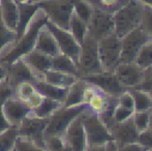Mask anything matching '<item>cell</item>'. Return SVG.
<instances>
[{"instance_id": "17", "label": "cell", "mask_w": 152, "mask_h": 151, "mask_svg": "<svg viewBox=\"0 0 152 151\" xmlns=\"http://www.w3.org/2000/svg\"><path fill=\"white\" fill-rule=\"evenodd\" d=\"M28 67L31 69L36 81H44L45 74L51 69L52 57L36 50H31L22 57Z\"/></svg>"}, {"instance_id": "29", "label": "cell", "mask_w": 152, "mask_h": 151, "mask_svg": "<svg viewBox=\"0 0 152 151\" xmlns=\"http://www.w3.org/2000/svg\"><path fill=\"white\" fill-rule=\"evenodd\" d=\"M62 106H63V103L61 101L45 97L42 105L36 108L35 110H32L31 114H33L36 117H39V118H50Z\"/></svg>"}, {"instance_id": "4", "label": "cell", "mask_w": 152, "mask_h": 151, "mask_svg": "<svg viewBox=\"0 0 152 151\" xmlns=\"http://www.w3.org/2000/svg\"><path fill=\"white\" fill-rule=\"evenodd\" d=\"M81 119L86 133L87 147L106 145L113 140L110 129L100 120L98 115L91 112L88 108L81 114Z\"/></svg>"}, {"instance_id": "12", "label": "cell", "mask_w": 152, "mask_h": 151, "mask_svg": "<svg viewBox=\"0 0 152 151\" xmlns=\"http://www.w3.org/2000/svg\"><path fill=\"white\" fill-rule=\"evenodd\" d=\"M144 71L136 62H120L115 69L114 74L121 86L129 90L140 86L144 79Z\"/></svg>"}, {"instance_id": "15", "label": "cell", "mask_w": 152, "mask_h": 151, "mask_svg": "<svg viewBox=\"0 0 152 151\" xmlns=\"http://www.w3.org/2000/svg\"><path fill=\"white\" fill-rule=\"evenodd\" d=\"M2 110L10 125L15 127H18L25 117L31 112V110L27 107L26 103L21 101L14 94L6 99L2 106Z\"/></svg>"}, {"instance_id": "16", "label": "cell", "mask_w": 152, "mask_h": 151, "mask_svg": "<svg viewBox=\"0 0 152 151\" xmlns=\"http://www.w3.org/2000/svg\"><path fill=\"white\" fill-rule=\"evenodd\" d=\"M66 145L70 148L72 151H85L87 148V140H86V133L83 126L81 115L77 117L70 125L67 127L65 133Z\"/></svg>"}, {"instance_id": "3", "label": "cell", "mask_w": 152, "mask_h": 151, "mask_svg": "<svg viewBox=\"0 0 152 151\" xmlns=\"http://www.w3.org/2000/svg\"><path fill=\"white\" fill-rule=\"evenodd\" d=\"M79 78H85L102 71L98 55V40L89 34L85 36L81 44V53L77 62Z\"/></svg>"}, {"instance_id": "1", "label": "cell", "mask_w": 152, "mask_h": 151, "mask_svg": "<svg viewBox=\"0 0 152 151\" xmlns=\"http://www.w3.org/2000/svg\"><path fill=\"white\" fill-rule=\"evenodd\" d=\"M47 21L48 16L44 9L39 7V9L31 19L24 33L0 53V63L7 67L10 63L16 61L17 59L22 58L25 54L33 50L38 31L46 24Z\"/></svg>"}, {"instance_id": "57", "label": "cell", "mask_w": 152, "mask_h": 151, "mask_svg": "<svg viewBox=\"0 0 152 151\" xmlns=\"http://www.w3.org/2000/svg\"><path fill=\"white\" fill-rule=\"evenodd\" d=\"M12 151H16V149H15V148H14V149H12Z\"/></svg>"}, {"instance_id": "52", "label": "cell", "mask_w": 152, "mask_h": 151, "mask_svg": "<svg viewBox=\"0 0 152 151\" xmlns=\"http://www.w3.org/2000/svg\"><path fill=\"white\" fill-rule=\"evenodd\" d=\"M139 1H141L143 4H146V5H149L152 7V0H139Z\"/></svg>"}, {"instance_id": "39", "label": "cell", "mask_w": 152, "mask_h": 151, "mask_svg": "<svg viewBox=\"0 0 152 151\" xmlns=\"http://www.w3.org/2000/svg\"><path fill=\"white\" fill-rule=\"evenodd\" d=\"M134 113V110L128 109V108H125L117 104L114 108V111H113V120H114L115 123L123 122V121L129 119L130 117H132Z\"/></svg>"}, {"instance_id": "50", "label": "cell", "mask_w": 152, "mask_h": 151, "mask_svg": "<svg viewBox=\"0 0 152 151\" xmlns=\"http://www.w3.org/2000/svg\"><path fill=\"white\" fill-rule=\"evenodd\" d=\"M107 151H119V147L114 141H110L107 143Z\"/></svg>"}, {"instance_id": "6", "label": "cell", "mask_w": 152, "mask_h": 151, "mask_svg": "<svg viewBox=\"0 0 152 151\" xmlns=\"http://www.w3.org/2000/svg\"><path fill=\"white\" fill-rule=\"evenodd\" d=\"M98 55L102 71L114 73L120 63L121 38L115 32L98 40Z\"/></svg>"}, {"instance_id": "21", "label": "cell", "mask_w": 152, "mask_h": 151, "mask_svg": "<svg viewBox=\"0 0 152 151\" xmlns=\"http://www.w3.org/2000/svg\"><path fill=\"white\" fill-rule=\"evenodd\" d=\"M39 9V5L36 3H19V22L17 28V38H19L26 30L31 19Z\"/></svg>"}, {"instance_id": "22", "label": "cell", "mask_w": 152, "mask_h": 151, "mask_svg": "<svg viewBox=\"0 0 152 151\" xmlns=\"http://www.w3.org/2000/svg\"><path fill=\"white\" fill-rule=\"evenodd\" d=\"M87 82L83 79L79 78L75 81L72 85L67 88L66 97L64 99V107H75L83 104V92H84L85 86ZM86 105V104H85Z\"/></svg>"}, {"instance_id": "32", "label": "cell", "mask_w": 152, "mask_h": 151, "mask_svg": "<svg viewBox=\"0 0 152 151\" xmlns=\"http://www.w3.org/2000/svg\"><path fill=\"white\" fill-rule=\"evenodd\" d=\"M18 129L15 126H12L5 133H0V151H12L16 145Z\"/></svg>"}, {"instance_id": "43", "label": "cell", "mask_w": 152, "mask_h": 151, "mask_svg": "<svg viewBox=\"0 0 152 151\" xmlns=\"http://www.w3.org/2000/svg\"><path fill=\"white\" fill-rule=\"evenodd\" d=\"M12 94H14V90L8 84L7 79L2 83H0V108H2L6 99L12 96Z\"/></svg>"}, {"instance_id": "13", "label": "cell", "mask_w": 152, "mask_h": 151, "mask_svg": "<svg viewBox=\"0 0 152 151\" xmlns=\"http://www.w3.org/2000/svg\"><path fill=\"white\" fill-rule=\"evenodd\" d=\"M82 79L97 87L99 90L111 95H119L126 90L120 85L115 74L111 73V71H102L99 74L85 77Z\"/></svg>"}, {"instance_id": "45", "label": "cell", "mask_w": 152, "mask_h": 151, "mask_svg": "<svg viewBox=\"0 0 152 151\" xmlns=\"http://www.w3.org/2000/svg\"><path fill=\"white\" fill-rule=\"evenodd\" d=\"M151 85H152V66L147 69L146 71H144V79H143L142 83H141V85L138 88L147 90Z\"/></svg>"}, {"instance_id": "49", "label": "cell", "mask_w": 152, "mask_h": 151, "mask_svg": "<svg viewBox=\"0 0 152 151\" xmlns=\"http://www.w3.org/2000/svg\"><path fill=\"white\" fill-rule=\"evenodd\" d=\"M85 151H107V144L106 145L88 146Z\"/></svg>"}, {"instance_id": "33", "label": "cell", "mask_w": 152, "mask_h": 151, "mask_svg": "<svg viewBox=\"0 0 152 151\" xmlns=\"http://www.w3.org/2000/svg\"><path fill=\"white\" fill-rule=\"evenodd\" d=\"M17 39V33L10 30L0 20V53Z\"/></svg>"}, {"instance_id": "56", "label": "cell", "mask_w": 152, "mask_h": 151, "mask_svg": "<svg viewBox=\"0 0 152 151\" xmlns=\"http://www.w3.org/2000/svg\"><path fill=\"white\" fill-rule=\"evenodd\" d=\"M147 91H149V92H150V93H151V95H152V85H151V86H150V87H149V88H148V89H147Z\"/></svg>"}, {"instance_id": "19", "label": "cell", "mask_w": 152, "mask_h": 151, "mask_svg": "<svg viewBox=\"0 0 152 151\" xmlns=\"http://www.w3.org/2000/svg\"><path fill=\"white\" fill-rule=\"evenodd\" d=\"M34 50L39 51L50 57H54L60 53L58 44L46 24L39 29L34 44Z\"/></svg>"}, {"instance_id": "27", "label": "cell", "mask_w": 152, "mask_h": 151, "mask_svg": "<svg viewBox=\"0 0 152 151\" xmlns=\"http://www.w3.org/2000/svg\"><path fill=\"white\" fill-rule=\"evenodd\" d=\"M134 104V112L148 111L152 105V95L149 91L141 88L129 89Z\"/></svg>"}, {"instance_id": "30", "label": "cell", "mask_w": 152, "mask_h": 151, "mask_svg": "<svg viewBox=\"0 0 152 151\" xmlns=\"http://www.w3.org/2000/svg\"><path fill=\"white\" fill-rule=\"evenodd\" d=\"M134 62L144 71L152 66V39H149L141 48Z\"/></svg>"}, {"instance_id": "2", "label": "cell", "mask_w": 152, "mask_h": 151, "mask_svg": "<svg viewBox=\"0 0 152 151\" xmlns=\"http://www.w3.org/2000/svg\"><path fill=\"white\" fill-rule=\"evenodd\" d=\"M144 4L139 0H128L113 12L114 32L122 38L140 26Z\"/></svg>"}, {"instance_id": "5", "label": "cell", "mask_w": 152, "mask_h": 151, "mask_svg": "<svg viewBox=\"0 0 152 151\" xmlns=\"http://www.w3.org/2000/svg\"><path fill=\"white\" fill-rule=\"evenodd\" d=\"M87 108H88V106L85 104L75 106V107L62 106L50 117V120H49V123L46 127V131H45L44 137L46 138L49 136H64L70 123L77 117L80 116Z\"/></svg>"}, {"instance_id": "59", "label": "cell", "mask_w": 152, "mask_h": 151, "mask_svg": "<svg viewBox=\"0 0 152 151\" xmlns=\"http://www.w3.org/2000/svg\"><path fill=\"white\" fill-rule=\"evenodd\" d=\"M0 20H1V18H0Z\"/></svg>"}, {"instance_id": "11", "label": "cell", "mask_w": 152, "mask_h": 151, "mask_svg": "<svg viewBox=\"0 0 152 151\" xmlns=\"http://www.w3.org/2000/svg\"><path fill=\"white\" fill-rule=\"evenodd\" d=\"M46 26L48 27L49 30L54 35L55 39H56L57 44H58L60 53L67 55L76 63L78 62L79 56H80L81 53V44L74 37V35L67 29L61 28V27L53 24L50 21H47Z\"/></svg>"}, {"instance_id": "18", "label": "cell", "mask_w": 152, "mask_h": 151, "mask_svg": "<svg viewBox=\"0 0 152 151\" xmlns=\"http://www.w3.org/2000/svg\"><path fill=\"white\" fill-rule=\"evenodd\" d=\"M6 79H7L8 84L12 88V90L17 85L21 84L23 82L34 83L36 81L33 73L22 58L17 59L16 61H14L8 65L7 78Z\"/></svg>"}, {"instance_id": "26", "label": "cell", "mask_w": 152, "mask_h": 151, "mask_svg": "<svg viewBox=\"0 0 152 151\" xmlns=\"http://www.w3.org/2000/svg\"><path fill=\"white\" fill-rule=\"evenodd\" d=\"M78 77L70 74L62 73V71H54V69H49L44 77V81L49 84L55 85V86L64 87L68 88L75 81L78 80Z\"/></svg>"}, {"instance_id": "20", "label": "cell", "mask_w": 152, "mask_h": 151, "mask_svg": "<svg viewBox=\"0 0 152 151\" xmlns=\"http://www.w3.org/2000/svg\"><path fill=\"white\" fill-rule=\"evenodd\" d=\"M1 22L10 30L17 33L19 22V3L15 0H0Z\"/></svg>"}, {"instance_id": "47", "label": "cell", "mask_w": 152, "mask_h": 151, "mask_svg": "<svg viewBox=\"0 0 152 151\" xmlns=\"http://www.w3.org/2000/svg\"><path fill=\"white\" fill-rule=\"evenodd\" d=\"M10 127H12V125H10V123L8 122L5 115H4L2 108H0V133H5V131H8Z\"/></svg>"}, {"instance_id": "9", "label": "cell", "mask_w": 152, "mask_h": 151, "mask_svg": "<svg viewBox=\"0 0 152 151\" xmlns=\"http://www.w3.org/2000/svg\"><path fill=\"white\" fill-rule=\"evenodd\" d=\"M49 120L50 118H39L34 116L30 112L17 127L18 136L25 138L42 147H45L44 133Z\"/></svg>"}, {"instance_id": "37", "label": "cell", "mask_w": 152, "mask_h": 151, "mask_svg": "<svg viewBox=\"0 0 152 151\" xmlns=\"http://www.w3.org/2000/svg\"><path fill=\"white\" fill-rule=\"evenodd\" d=\"M16 151H48L45 147L37 145L29 140L25 139L23 137L18 136L16 140V145H15Z\"/></svg>"}, {"instance_id": "7", "label": "cell", "mask_w": 152, "mask_h": 151, "mask_svg": "<svg viewBox=\"0 0 152 151\" xmlns=\"http://www.w3.org/2000/svg\"><path fill=\"white\" fill-rule=\"evenodd\" d=\"M75 0H47L38 3L48 16V21L68 30V24L74 12Z\"/></svg>"}, {"instance_id": "28", "label": "cell", "mask_w": 152, "mask_h": 151, "mask_svg": "<svg viewBox=\"0 0 152 151\" xmlns=\"http://www.w3.org/2000/svg\"><path fill=\"white\" fill-rule=\"evenodd\" d=\"M68 31L74 35V37L78 40L79 44H82L85 36L88 34V28L87 23H85L81 18H79L74 12L72 14L68 24Z\"/></svg>"}, {"instance_id": "23", "label": "cell", "mask_w": 152, "mask_h": 151, "mask_svg": "<svg viewBox=\"0 0 152 151\" xmlns=\"http://www.w3.org/2000/svg\"><path fill=\"white\" fill-rule=\"evenodd\" d=\"M33 84L35 86L36 90L39 91L45 97L64 103L66 93H67V88L55 86V85L49 84V83L45 82V81H35Z\"/></svg>"}, {"instance_id": "53", "label": "cell", "mask_w": 152, "mask_h": 151, "mask_svg": "<svg viewBox=\"0 0 152 151\" xmlns=\"http://www.w3.org/2000/svg\"><path fill=\"white\" fill-rule=\"evenodd\" d=\"M15 1L18 2V3H29L31 0H15Z\"/></svg>"}, {"instance_id": "54", "label": "cell", "mask_w": 152, "mask_h": 151, "mask_svg": "<svg viewBox=\"0 0 152 151\" xmlns=\"http://www.w3.org/2000/svg\"><path fill=\"white\" fill-rule=\"evenodd\" d=\"M44 1H47V0H31V3H36V4H38V3H42V2H44Z\"/></svg>"}, {"instance_id": "24", "label": "cell", "mask_w": 152, "mask_h": 151, "mask_svg": "<svg viewBox=\"0 0 152 151\" xmlns=\"http://www.w3.org/2000/svg\"><path fill=\"white\" fill-rule=\"evenodd\" d=\"M115 96H117V95L108 94V93L104 92V91L99 90L97 88V90L94 92V94L92 95L91 98L87 103L88 109L97 115L102 114L109 107V105H110L111 101H113V98Z\"/></svg>"}, {"instance_id": "34", "label": "cell", "mask_w": 152, "mask_h": 151, "mask_svg": "<svg viewBox=\"0 0 152 151\" xmlns=\"http://www.w3.org/2000/svg\"><path fill=\"white\" fill-rule=\"evenodd\" d=\"M65 147L64 136H49L45 138V148L48 151H62Z\"/></svg>"}, {"instance_id": "35", "label": "cell", "mask_w": 152, "mask_h": 151, "mask_svg": "<svg viewBox=\"0 0 152 151\" xmlns=\"http://www.w3.org/2000/svg\"><path fill=\"white\" fill-rule=\"evenodd\" d=\"M35 91L36 88L32 82H23L14 88V95L21 101H25Z\"/></svg>"}, {"instance_id": "44", "label": "cell", "mask_w": 152, "mask_h": 151, "mask_svg": "<svg viewBox=\"0 0 152 151\" xmlns=\"http://www.w3.org/2000/svg\"><path fill=\"white\" fill-rule=\"evenodd\" d=\"M138 142L148 148L149 150H152V129L148 128L139 133Z\"/></svg>"}, {"instance_id": "48", "label": "cell", "mask_w": 152, "mask_h": 151, "mask_svg": "<svg viewBox=\"0 0 152 151\" xmlns=\"http://www.w3.org/2000/svg\"><path fill=\"white\" fill-rule=\"evenodd\" d=\"M7 78V67L0 63V83L6 80Z\"/></svg>"}, {"instance_id": "36", "label": "cell", "mask_w": 152, "mask_h": 151, "mask_svg": "<svg viewBox=\"0 0 152 151\" xmlns=\"http://www.w3.org/2000/svg\"><path fill=\"white\" fill-rule=\"evenodd\" d=\"M140 28L144 32H146L149 35V37L152 38V7L149 5L144 4L142 12V19H141Z\"/></svg>"}, {"instance_id": "10", "label": "cell", "mask_w": 152, "mask_h": 151, "mask_svg": "<svg viewBox=\"0 0 152 151\" xmlns=\"http://www.w3.org/2000/svg\"><path fill=\"white\" fill-rule=\"evenodd\" d=\"M152 38L142 28L137 27L136 29L128 32L121 38V55L120 62H134L141 48Z\"/></svg>"}, {"instance_id": "55", "label": "cell", "mask_w": 152, "mask_h": 151, "mask_svg": "<svg viewBox=\"0 0 152 151\" xmlns=\"http://www.w3.org/2000/svg\"><path fill=\"white\" fill-rule=\"evenodd\" d=\"M62 151H72V150H70V148H69V147H68V146H67V145H66V147H65V148H64V149H63V150H62Z\"/></svg>"}, {"instance_id": "8", "label": "cell", "mask_w": 152, "mask_h": 151, "mask_svg": "<svg viewBox=\"0 0 152 151\" xmlns=\"http://www.w3.org/2000/svg\"><path fill=\"white\" fill-rule=\"evenodd\" d=\"M93 12L87 24L88 34L94 39L99 40L114 32L113 14L102 7L93 4Z\"/></svg>"}, {"instance_id": "51", "label": "cell", "mask_w": 152, "mask_h": 151, "mask_svg": "<svg viewBox=\"0 0 152 151\" xmlns=\"http://www.w3.org/2000/svg\"><path fill=\"white\" fill-rule=\"evenodd\" d=\"M149 128L152 129V105L149 109Z\"/></svg>"}, {"instance_id": "41", "label": "cell", "mask_w": 152, "mask_h": 151, "mask_svg": "<svg viewBox=\"0 0 152 151\" xmlns=\"http://www.w3.org/2000/svg\"><path fill=\"white\" fill-rule=\"evenodd\" d=\"M117 104L120 106H123L128 109L134 110V97L129 90H125L117 96Z\"/></svg>"}, {"instance_id": "46", "label": "cell", "mask_w": 152, "mask_h": 151, "mask_svg": "<svg viewBox=\"0 0 152 151\" xmlns=\"http://www.w3.org/2000/svg\"><path fill=\"white\" fill-rule=\"evenodd\" d=\"M147 150H148V148H146L144 145H142L139 142L126 144V145L119 147V151H147Z\"/></svg>"}, {"instance_id": "38", "label": "cell", "mask_w": 152, "mask_h": 151, "mask_svg": "<svg viewBox=\"0 0 152 151\" xmlns=\"http://www.w3.org/2000/svg\"><path fill=\"white\" fill-rule=\"evenodd\" d=\"M132 120L139 133L149 128V110L148 111L134 112L132 115Z\"/></svg>"}, {"instance_id": "58", "label": "cell", "mask_w": 152, "mask_h": 151, "mask_svg": "<svg viewBox=\"0 0 152 151\" xmlns=\"http://www.w3.org/2000/svg\"><path fill=\"white\" fill-rule=\"evenodd\" d=\"M147 151H152V150H149V149H148V150H147Z\"/></svg>"}, {"instance_id": "40", "label": "cell", "mask_w": 152, "mask_h": 151, "mask_svg": "<svg viewBox=\"0 0 152 151\" xmlns=\"http://www.w3.org/2000/svg\"><path fill=\"white\" fill-rule=\"evenodd\" d=\"M89 1H91L93 4L100 6L104 9L113 14L115 10L118 9L120 6L123 5L124 3H126L128 0H89Z\"/></svg>"}, {"instance_id": "31", "label": "cell", "mask_w": 152, "mask_h": 151, "mask_svg": "<svg viewBox=\"0 0 152 151\" xmlns=\"http://www.w3.org/2000/svg\"><path fill=\"white\" fill-rule=\"evenodd\" d=\"M93 7V3L89 0H75L74 2V12L87 24L91 18Z\"/></svg>"}, {"instance_id": "42", "label": "cell", "mask_w": 152, "mask_h": 151, "mask_svg": "<svg viewBox=\"0 0 152 151\" xmlns=\"http://www.w3.org/2000/svg\"><path fill=\"white\" fill-rule=\"evenodd\" d=\"M44 98H45L44 95H42L39 91L36 90L35 92L32 93L30 96L25 101V103H26L27 107H28L29 109L32 111V110H35L36 108H38L40 105H42Z\"/></svg>"}, {"instance_id": "25", "label": "cell", "mask_w": 152, "mask_h": 151, "mask_svg": "<svg viewBox=\"0 0 152 151\" xmlns=\"http://www.w3.org/2000/svg\"><path fill=\"white\" fill-rule=\"evenodd\" d=\"M51 69L62 71V73H66V74H70V75H75L79 78L77 63L70 57H68L65 54H62V53H59L58 55L52 57Z\"/></svg>"}, {"instance_id": "14", "label": "cell", "mask_w": 152, "mask_h": 151, "mask_svg": "<svg viewBox=\"0 0 152 151\" xmlns=\"http://www.w3.org/2000/svg\"><path fill=\"white\" fill-rule=\"evenodd\" d=\"M111 135H112L113 141L121 147L126 144L138 142L139 131H137L136 125L132 120V117L123 121V122H117L112 125L110 128Z\"/></svg>"}]
</instances>
